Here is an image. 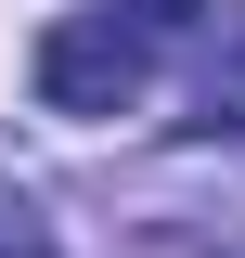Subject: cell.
<instances>
[{
	"instance_id": "6da1fadb",
	"label": "cell",
	"mask_w": 245,
	"mask_h": 258,
	"mask_svg": "<svg viewBox=\"0 0 245 258\" xmlns=\"http://www.w3.org/2000/svg\"><path fill=\"white\" fill-rule=\"evenodd\" d=\"M194 13L207 0H91V13H65L39 39V103L52 116H129L142 78H155V52L194 39Z\"/></svg>"
}]
</instances>
